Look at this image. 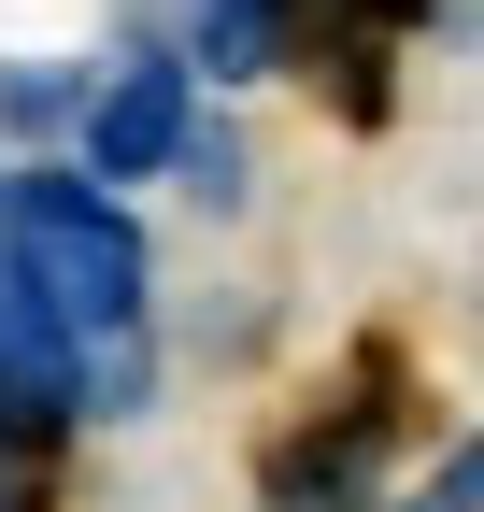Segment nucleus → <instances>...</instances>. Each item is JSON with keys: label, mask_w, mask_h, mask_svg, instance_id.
<instances>
[{"label": "nucleus", "mask_w": 484, "mask_h": 512, "mask_svg": "<svg viewBox=\"0 0 484 512\" xmlns=\"http://www.w3.org/2000/svg\"><path fill=\"white\" fill-rule=\"evenodd\" d=\"M0 256L57 299V328H72V342H143V328H157V242H143V200H114V185L72 171V157L0 171Z\"/></svg>", "instance_id": "1"}, {"label": "nucleus", "mask_w": 484, "mask_h": 512, "mask_svg": "<svg viewBox=\"0 0 484 512\" xmlns=\"http://www.w3.org/2000/svg\"><path fill=\"white\" fill-rule=\"evenodd\" d=\"M399 441H413V384H399V356H356L314 413H285V441H271V470H257V512H385L399 484Z\"/></svg>", "instance_id": "2"}, {"label": "nucleus", "mask_w": 484, "mask_h": 512, "mask_svg": "<svg viewBox=\"0 0 484 512\" xmlns=\"http://www.w3.org/2000/svg\"><path fill=\"white\" fill-rule=\"evenodd\" d=\"M200 114H214V100H200L186 57H171V43H129V57H100V100H86L72 171H100L114 200H129V185H171V157H186Z\"/></svg>", "instance_id": "3"}, {"label": "nucleus", "mask_w": 484, "mask_h": 512, "mask_svg": "<svg viewBox=\"0 0 484 512\" xmlns=\"http://www.w3.org/2000/svg\"><path fill=\"white\" fill-rule=\"evenodd\" d=\"M285 15V72H328V100L342 114H385V57H399V29H413V0H271Z\"/></svg>", "instance_id": "4"}, {"label": "nucleus", "mask_w": 484, "mask_h": 512, "mask_svg": "<svg viewBox=\"0 0 484 512\" xmlns=\"http://www.w3.org/2000/svg\"><path fill=\"white\" fill-rule=\"evenodd\" d=\"M157 43L186 57L200 86H271V72H285V15H271V0H171Z\"/></svg>", "instance_id": "5"}, {"label": "nucleus", "mask_w": 484, "mask_h": 512, "mask_svg": "<svg viewBox=\"0 0 484 512\" xmlns=\"http://www.w3.org/2000/svg\"><path fill=\"white\" fill-rule=\"evenodd\" d=\"M86 100H100L86 57H0V143H15V171L29 157H72L86 143Z\"/></svg>", "instance_id": "6"}, {"label": "nucleus", "mask_w": 484, "mask_h": 512, "mask_svg": "<svg viewBox=\"0 0 484 512\" xmlns=\"http://www.w3.org/2000/svg\"><path fill=\"white\" fill-rule=\"evenodd\" d=\"M86 427H143L157 413V328L143 342H86V399H72Z\"/></svg>", "instance_id": "7"}, {"label": "nucleus", "mask_w": 484, "mask_h": 512, "mask_svg": "<svg viewBox=\"0 0 484 512\" xmlns=\"http://www.w3.org/2000/svg\"><path fill=\"white\" fill-rule=\"evenodd\" d=\"M171 185H186L200 214H242V200H257V157H242V128H228V114H200V128H186V157H171Z\"/></svg>", "instance_id": "8"}, {"label": "nucleus", "mask_w": 484, "mask_h": 512, "mask_svg": "<svg viewBox=\"0 0 484 512\" xmlns=\"http://www.w3.org/2000/svg\"><path fill=\"white\" fill-rule=\"evenodd\" d=\"M413 498H428V512H484V427H456L442 456L413 470Z\"/></svg>", "instance_id": "9"}, {"label": "nucleus", "mask_w": 484, "mask_h": 512, "mask_svg": "<svg viewBox=\"0 0 484 512\" xmlns=\"http://www.w3.org/2000/svg\"><path fill=\"white\" fill-rule=\"evenodd\" d=\"M0 512H29V470H15V441H0Z\"/></svg>", "instance_id": "10"}]
</instances>
